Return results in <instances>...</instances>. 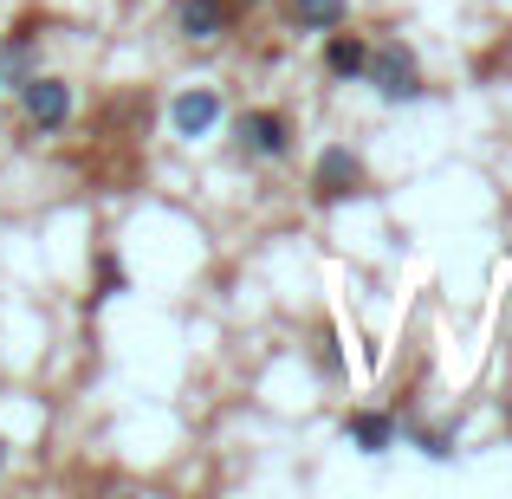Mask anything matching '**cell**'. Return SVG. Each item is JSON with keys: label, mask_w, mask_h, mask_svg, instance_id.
<instances>
[{"label": "cell", "mask_w": 512, "mask_h": 499, "mask_svg": "<svg viewBox=\"0 0 512 499\" xmlns=\"http://www.w3.org/2000/svg\"><path fill=\"white\" fill-rule=\"evenodd\" d=\"M13 98H20V111H26L33 130H65V117H72V85L52 78V72H33Z\"/></svg>", "instance_id": "obj_4"}, {"label": "cell", "mask_w": 512, "mask_h": 499, "mask_svg": "<svg viewBox=\"0 0 512 499\" xmlns=\"http://www.w3.org/2000/svg\"><path fill=\"white\" fill-rule=\"evenodd\" d=\"M240 143H247L253 156H286L292 150V124L279 111H247L240 117Z\"/></svg>", "instance_id": "obj_7"}, {"label": "cell", "mask_w": 512, "mask_h": 499, "mask_svg": "<svg viewBox=\"0 0 512 499\" xmlns=\"http://www.w3.org/2000/svg\"><path fill=\"white\" fill-rule=\"evenodd\" d=\"M0 474H7V441H0Z\"/></svg>", "instance_id": "obj_13"}, {"label": "cell", "mask_w": 512, "mask_h": 499, "mask_svg": "<svg viewBox=\"0 0 512 499\" xmlns=\"http://www.w3.org/2000/svg\"><path fill=\"white\" fill-rule=\"evenodd\" d=\"M350 195H363V156L344 150V143H331V150H318V163H312V201L318 208H338Z\"/></svg>", "instance_id": "obj_2"}, {"label": "cell", "mask_w": 512, "mask_h": 499, "mask_svg": "<svg viewBox=\"0 0 512 499\" xmlns=\"http://www.w3.org/2000/svg\"><path fill=\"white\" fill-rule=\"evenodd\" d=\"M344 435L357 441V454H389V448H396V422H389V415H376V409H357L344 422Z\"/></svg>", "instance_id": "obj_9"}, {"label": "cell", "mask_w": 512, "mask_h": 499, "mask_svg": "<svg viewBox=\"0 0 512 499\" xmlns=\"http://www.w3.org/2000/svg\"><path fill=\"white\" fill-rule=\"evenodd\" d=\"M39 46H46V20H39V13H26V20L0 39V91H20L26 78L39 72Z\"/></svg>", "instance_id": "obj_3"}, {"label": "cell", "mask_w": 512, "mask_h": 499, "mask_svg": "<svg viewBox=\"0 0 512 499\" xmlns=\"http://www.w3.org/2000/svg\"><path fill=\"white\" fill-rule=\"evenodd\" d=\"M409 435H415V448H422L428 461H448L454 454V435H441V428H409Z\"/></svg>", "instance_id": "obj_11"}, {"label": "cell", "mask_w": 512, "mask_h": 499, "mask_svg": "<svg viewBox=\"0 0 512 499\" xmlns=\"http://www.w3.org/2000/svg\"><path fill=\"white\" fill-rule=\"evenodd\" d=\"M234 7H240V0H234ZM247 7H260V0H247Z\"/></svg>", "instance_id": "obj_14"}, {"label": "cell", "mask_w": 512, "mask_h": 499, "mask_svg": "<svg viewBox=\"0 0 512 499\" xmlns=\"http://www.w3.org/2000/svg\"><path fill=\"white\" fill-rule=\"evenodd\" d=\"M169 124H175V137H208V130L221 124V91H214V85H188V91H175Z\"/></svg>", "instance_id": "obj_6"}, {"label": "cell", "mask_w": 512, "mask_h": 499, "mask_svg": "<svg viewBox=\"0 0 512 499\" xmlns=\"http://www.w3.org/2000/svg\"><path fill=\"white\" fill-rule=\"evenodd\" d=\"M363 78L376 85V98H383V104H415V98H422V65H415V52L402 46V39H389V46H370V65H363Z\"/></svg>", "instance_id": "obj_1"}, {"label": "cell", "mask_w": 512, "mask_h": 499, "mask_svg": "<svg viewBox=\"0 0 512 499\" xmlns=\"http://www.w3.org/2000/svg\"><path fill=\"white\" fill-rule=\"evenodd\" d=\"M350 0H286V20L305 26V33H331V26H344Z\"/></svg>", "instance_id": "obj_10"}, {"label": "cell", "mask_w": 512, "mask_h": 499, "mask_svg": "<svg viewBox=\"0 0 512 499\" xmlns=\"http://www.w3.org/2000/svg\"><path fill=\"white\" fill-rule=\"evenodd\" d=\"M325 65H331V78H363V65H370V39H357V33H338L331 26V39H325Z\"/></svg>", "instance_id": "obj_8"}, {"label": "cell", "mask_w": 512, "mask_h": 499, "mask_svg": "<svg viewBox=\"0 0 512 499\" xmlns=\"http://www.w3.org/2000/svg\"><path fill=\"white\" fill-rule=\"evenodd\" d=\"M175 26H182L188 46H214V39L234 33V0H182V7H175Z\"/></svg>", "instance_id": "obj_5"}, {"label": "cell", "mask_w": 512, "mask_h": 499, "mask_svg": "<svg viewBox=\"0 0 512 499\" xmlns=\"http://www.w3.org/2000/svg\"><path fill=\"white\" fill-rule=\"evenodd\" d=\"M111 292H124V266L104 253V260H98V299H111Z\"/></svg>", "instance_id": "obj_12"}]
</instances>
